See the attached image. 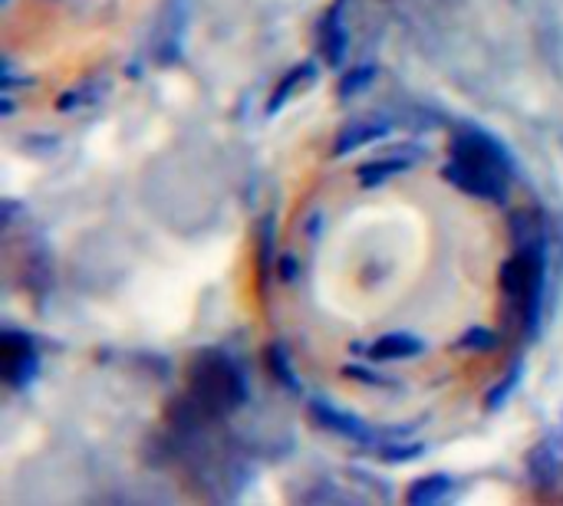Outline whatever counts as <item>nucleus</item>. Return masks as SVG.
<instances>
[{
	"label": "nucleus",
	"instance_id": "4468645a",
	"mask_svg": "<svg viewBox=\"0 0 563 506\" xmlns=\"http://www.w3.org/2000/svg\"><path fill=\"white\" fill-rule=\"evenodd\" d=\"M267 362H271V369L277 372V379H280L284 385H290V389H297V379H294V369H290V362H287V356H284V349H280V346H274V349L267 352Z\"/></svg>",
	"mask_w": 563,
	"mask_h": 506
},
{
	"label": "nucleus",
	"instance_id": "6e6552de",
	"mask_svg": "<svg viewBox=\"0 0 563 506\" xmlns=\"http://www.w3.org/2000/svg\"><path fill=\"white\" fill-rule=\"evenodd\" d=\"M422 349H426L422 339H416V336H409V333H393V336L376 339L369 349H356V352H369V356L379 359V362H393V359H412V356H419Z\"/></svg>",
	"mask_w": 563,
	"mask_h": 506
},
{
	"label": "nucleus",
	"instance_id": "9d476101",
	"mask_svg": "<svg viewBox=\"0 0 563 506\" xmlns=\"http://www.w3.org/2000/svg\"><path fill=\"white\" fill-rule=\"evenodd\" d=\"M386 132H389V125L356 122V125H350V128L340 132V138H336V145H333V155H336V158H340V155H350V151H356L360 145H366V142H373V138H383Z\"/></svg>",
	"mask_w": 563,
	"mask_h": 506
},
{
	"label": "nucleus",
	"instance_id": "dca6fc26",
	"mask_svg": "<svg viewBox=\"0 0 563 506\" xmlns=\"http://www.w3.org/2000/svg\"><path fill=\"white\" fill-rule=\"evenodd\" d=\"M350 375L360 382H369V385H386V379H379V372H369V369H350Z\"/></svg>",
	"mask_w": 563,
	"mask_h": 506
},
{
	"label": "nucleus",
	"instance_id": "20e7f679",
	"mask_svg": "<svg viewBox=\"0 0 563 506\" xmlns=\"http://www.w3.org/2000/svg\"><path fill=\"white\" fill-rule=\"evenodd\" d=\"M310 415H313V421H317L320 428H327V431H333V435H340V438H346V441H356V445H366V448H383L376 428H369L363 418H356V415H350V412L333 408L330 402H313V405H310Z\"/></svg>",
	"mask_w": 563,
	"mask_h": 506
},
{
	"label": "nucleus",
	"instance_id": "2eb2a0df",
	"mask_svg": "<svg viewBox=\"0 0 563 506\" xmlns=\"http://www.w3.org/2000/svg\"><path fill=\"white\" fill-rule=\"evenodd\" d=\"M518 382H521V366H515L511 372H508V379H505V385H498L492 395H488V408L495 412V408H501L505 402H508V395L518 389Z\"/></svg>",
	"mask_w": 563,
	"mask_h": 506
},
{
	"label": "nucleus",
	"instance_id": "423d86ee",
	"mask_svg": "<svg viewBox=\"0 0 563 506\" xmlns=\"http://www.w3.org/2000/svg\"><path fill=\"white\" fill-rule=\"evenodd\" d=\"M320 53L330 66H340L346 59V23H343V3H333L330 13L320 23Z\"/></svg>",
	"mask_w": 563,
	"mask_h": 506
},
{
	"label": "nucleus",
	"instance_id": "9b49d317",
	"mask_svg": "<svg viewBox=\"0 0 563 506\" xmlns=\"http://www.w3.org/2000/svg\"><path fill=\"white\" fill-rule=\"evenodd\" d=\"M310 76H313V66H297L290 76H284V79H280V86H277V92H274V95H271V102H267V112H277V109H280V105H284V102L300 89V82H307Z\"/></svg>",
	"mask_w": 563,
	"mask_h": 506
},
{
	"label": "nucleus",
	"instance_id": "1a4fd4ad",
	"mask_svg": "<svg viewBox=\"0 0 563 506\" xmlns=\"http://www.w3.org/2000/svg\"><path fill=\"white\" fill-rule=\"evenodd\" d=\"M452 491H455L452 477H445V474H432V477H422V481H416V484L409 487L406 504L409 506L442 504V501H449V497H452Z\"/></svg>",
	"mask_w": 563,
	"mask_h": 506
},
{
	"label": "nucleus",
	"instance_id": "f3484780",
	"mask_svg": "<svg viewBox=\"0 0 563 506\" xmlns=\"http://www.w3.org/2000/svg\"><path fill=\"white\" fill-rule=\"evenodd\" d=\"M280 267H284V270H280V277H284V280H294V267H297V260H294V257H284V263H280Z\"/></svg>",
	"mask_w": 563,
	"mask_h": 506
},
{
	"label": "nucleus",
	"instance_id": "7ed1b4c3",
	"mask_svg": "<svg viewBox=\"0 0 563 506\" xmlns=\"http://www.w3.org/2000/svg\"><path fill=\"white\" fill-rule=\"evenodd\" d=\"M501 293L521 313L525 326H531V333H534L538 319H541V303H544V247L518 250L505 263Z\"/></svg>",
	"mask_w": 563,
	"mask_h": 506
},
{
	"label": "nucleus",
	"instance_id": "f257e3e1",
	"mask_svg": "<svg viewBox=\"0 0 563 506\" xmlns=\"http://www.w3.org/2000/svg\"><path fill=\"white\" fill-rule=\"evenodd\" d=\"M442 175L468 198L501 204L511 188L515 161L495 135L482 128H468L452 138Z\"/></svg>",
	"mask_w": 563,
	"mask_h": 506
},
{
	"label": "nucleus",
	"instance_id": "ddd939ff",
	"mask_svg": "<svg viewBox=\"0 0 563 506\" xmlns=\"http://www.w3.org/2000/svg\"><path fill=\"white\" fill-rule=\"evenodd\" d=\"M459 349H465V352H488V349H495V333H488V329H468L459 339Z\"/></svg>",
	"mask_w": 563,
	"mask_h": 506
},
{
	"label": "nucleus",
	"instance_id": "39448f33",
	"mask_svg": "<svg viewBox=\"0 0 563 506\" xmlns=\"http://www.w3.org/2000/svg\"><path fill=\"white\" fill-rule=\"evenodd\" d=\"M0 356H3V379H7L10 389H23L36 375V349H33V342L26 336L3 333Z\"/></svg>",
	"mask_w": 563,
	"mask_h": 506
},
{
	"label": "nucleus",
	"instance_id": "0eeeda50",
	"mask_svg": "<svg viewBox=\"0 0 563 506\" xmlns=\"http://www.w3.org/2000/svg\"><path fill=\"white\" fill-rule=\"evenodd\" d=\"M412 161H416V151H399V155H389V158L366 161V165L356 168V181L363 188H376V184H383V181H389L396 175H406L412 168Z\"/></svg>",
	"mask_w": 563,
	"mask_h": 506
},
{
	"label": "nucleus",
	"instance_id": "f03ea898",
	"mask_svg": "<svg viewBox=\"0 0 563 506\" xmlns=\"http://www.w3.org/2000/svg\"><path fill=\"white\" fill-rule=\"evenodd\" d=\"M247 395L241 369L224 352H201L191 366L188 392L178 398V408H185L188 425L218 421L231 415Z\"/></svg>",
	"mask_w": 563,
	"mask_h": 506
},
{
	"label": "nucleus",
	"instance_id": "f8f14e48",
	"mask_svg": "<svg viewBox=\"0 0 563 506\" xmlns=\"http://www.w3.org/2000/svg\"><path fill=\"white\" fill-rule=\"evenodd\" d=\"M373 76H376L373 66H356V69H350V72L340 79V95H356V92H363V89L373 82Z\"/></svg>",
	"mask_w": 563,
	"mask_h": 506
}]
</instances>
